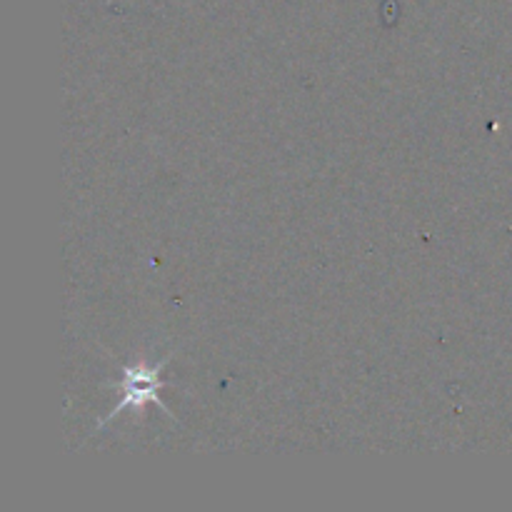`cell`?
<instances>
[{
    "instance_id": "6da1fadb",
    "label": "cell",
    "mask_w": 512,
    "mask_h": 512,
    "mask_svg": "<svg viewBox=\"0 0 512 512\" xmlns=\"http://www.w3.org/2000/svg\"><path fill=\"white\" fill-rule=\"evenodd\" d=\"M170 358L160 360V363L155 365H145V363H135V365H128V368H123V380L120 383H108L113 385V388H120V393H123V398H120V403L115 405L113 413L108 415V418L100 420L98 428H105V425L110 423L113 418H118L123 410L128 408H145L148 403H155L163 408V413L168 415V418H173V413H170L168 405L160 400V390L165 388V385H170L168 380L160 378V373H163L165 363H168Z\"/></svg>"
}]
</instances>
